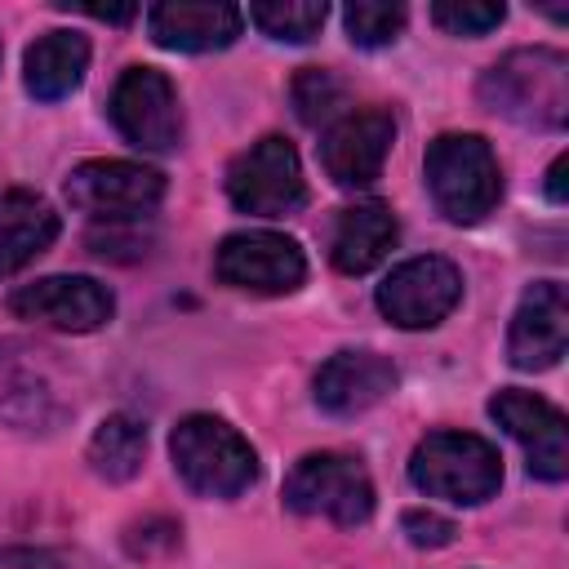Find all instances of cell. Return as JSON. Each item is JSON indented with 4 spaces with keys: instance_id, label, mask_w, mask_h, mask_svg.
Segmentation results:
<instances>
[{
    "instance_id": "obj_1",
    "label": "cell",
    "mask_w": 569,
    "mask_h": 569,
    "mask_svg": "<svg viewBox=\"0 0 569 569\" xmlns=\"http://www.w3.org/2000/svg\"><path fill=\"white\" fill-rule=\"evenodd\" d=\"M480 102L525 129H565L569 58L560 49H511L480 76Z\"/></svg>"
},
{
    "instance_id": "obj_2",
    "label": "cell",
    "mask_w": 569,
    "mask_h": 569,
    "mask_svg": "<svg viewBox=\"0 0 569 569\" xmlns=\"http://www.w3.org/2000/svg\"><path fill=\"white\" fill-rule=\"evenodd\" d=\"M173 471L187 489L204 498H236L258 480V453L253 445L213 413H191L169 436Z\"/></svg>"
},
{
    "instance_id": "obj_3",
    "label": "cell",
    "mask_w": 569,
    "mask_h": 569,
    "mask_svg": "<svg viewBox=\"0 0 569 569\" xmlns=\"http://www.w3.org/2000/svg\"><path fill=\"white\" fill-rule=\"evenodd\" d=\"M427 191L449 222H480L502 196V169L480 133H440L427 147Z\"/></svg>"
},
{
    "instance_id": "obj_4",
    "label": "cell",
    "mask_w": 569,
    "mask_h": 569,
    "mask_svg": "<svg viewBox=\"0 0 569 569\" xmlns=\"http://www.w3.org/2000/svg\"><path fill=\"white\" fill-rule=\"evenodd\" d=\"M409 480L427 498H449L462 507H476L498 493L502 485V458L485 436L471 431H431L418 440L409 458Z\"/></svg>"
},
{
    "instance_id": "obj_5",
    "label": "cell",
    "mask_w": 569,
    "mask_h": 569,
    "mask_svg": "<svg viewBox=\"0 0 569 569\" xmlns=\"http://www.w3.org/2000/svg\"><path fill=\"white\" fill-rule=\"evenodd\" d=\"M284 507L356 529L373 516V480L347 453H307L284 480Z\"/></svg>"
},
{
    "instance_id": "obj_6",
    "label": "cell",
    "mask_w": 569,
    "mask_h": 569,
    "mask_svg": "<svg viewBox=\"0 0 569 569\" xmlns=\"http://www.w3.org/2000/svg\"><path fill=\"white\" fill-rule=\"evenodd\" d=\"M227 196L240 213L253 218H284L307 204V182L298 151L284 138H258L249 151H240L227 169Z\"/></svg>"
},
{
    "instance_id": "obj_7",
    "label": "cell",
    "mask_w": 569,
    "mask_h": 569,
    "mask_svg": "<svg viewBox=\"0 0 569 569\" xmlns=\"http://www.w3.org/2000/svg\"><path fill=\"white\" fill-rule=\"evenodd\" d=\"M67 200L93 222L120 227L147 218L164 200V178L133 160H84L67 178Z\"/></svg>"
},
{
    "instance_id": "obj_8",
    "label": "cell",
    "mask_w": 569,
    "mask_h": 569,
    "mask_svg": "<svg viewBox=\"0 0 569 569\" xmlns=\"http://www.w3.org/2000/svg\"><path fill=\"white\" fill-rule=\"evenodd\" d=\"M111 124L142 151H169L182 138L178 89L156 67H129L111 89Z\"/></svg>"
},
{
    "instance_id": "obj_9",
    "label": "cell",
    "mask_w": 569,
    "mask_h": 569,
    "mask_svg": "<svg viewBox=\"0 0 569 569\" xmlns=\"http://www.w3.org/2000/svg\"><path fill=\"white\" fill-rule=\"evenodd\" d=\"M462 298V271L449 258H409L378 284V311L396 329H431Z\"/></svg>"
},
{
    "instance_id": "obj_10",
    "label": "cell",
    "mask_w": 569,
    "mask_h": 569,
    "mask_svg": "<svg viewBox=\"0 0 569 569\" xmlns=\"http://www.w3.org/2000/svg\"><path fill=\"white\" fill-rule=\"evenodd\" d=\"M213 271L231 289L249 293H293L307 280L302 249L280 231H236L218 244Z\"/></svg>"
},
{
    "instance_id": "obj_11",
    "label": "cell",
    "mask_w": 569,
    "mask_h": 569,
    "mask_svg": "<svg viewBox=\"0 0 569 569\" xmlns=\"http://www.w3.org/2000/svg\"><path fill=\"white\" fill-rule=\"evenodd\" d=\"M9 311L31 325H49L62 333H93L111 320L116 298L93 276H44L9 293Z\"/></svg>"
},
{
    "instance_id": "obj_12",
    "label": "cell",
    "mask_w": 569,
    "mask_h": 569,
    "mask_svg": "<svg viewBox=\"0 0 569 569\" xmlns=\"http://www.w3.org/2000/svg\"><path fill=\"white\" fill-rule=\"evenodd\" d=\"M489 413L525 449L529 471L538 480H565L569 476V427L551 400L511 387V391H498L489 400Z\"/></svg>"
},
{
    "instance_id": "obj_13",
    "label": "cell",
    "mask_w": 569,
    "mask_h": 569,
    "mask_svg": "<svg viewBox=\"0 0 569 569\" xmlns=\"http://www.w3.org/2000/svg\"><path fill=\"white\" fill-rule=\"evenodd\" d=\"M391 142H396V120L391 111L382 107H360V111H347L342 120H333L325 129V142H320V164L325 173L338 182V187H369L387 156H391Z\"/></svg>"
},
{
    "instance_id": "obj_14",
    "label": "cell",
    "mask_w": 569,
    "mask_h": 569,
    "mask_svg": "<svg viewBox=\"0 0 569 569\" xmlns=\"http://www.w3.org/2000/svg\"><path fill=\"white\" fill-rule=\"evenodd\" d=\"M569 347V298L560 280H538L525 289L516 316H511V333H507V356L516 369H551L560 365Z\"/></svg>"
},
{
    "instance_id": "obj_15",
    "label": "cell",
    "mask_w": 569,
    "mask_h": 569,
    "mask_svg": "<svg viewBox=\"0 0 569 569\" xmlns=\"http://www.w3.org/2000/svg\"><path fill=\"white\" fill-rule=\"evenodd\" d=\"M244 27V9L236 4H213V0H164L151 4L147 13V31L160 49H178V53H209V49H227Z\"/></svg>"
},
{
    "instance_id": "obj_16",
    "label": "cell",
    "mask_w": 569,
    "mask_h": 569,
    "mask_svg": "<svg viewBox=\"0 0 569 569\" xmlns=\"http://www.w3.org/2000/svg\"><path fill=\"white\" fill-rule=\"evenodd\" d=\"M396 387V365L378 351H338L316 373V405L333 418H356L373 409Z\"/></svg>"
},
{
    "instance_id": "obj_17",
    "label": "cell",
    "mask_w": 569,
    "mask_h": 569,
    "mask_svg": "<svg viewBox=\"0 0 569 569\" xmlns=\"http://www.w3.org/2000/svg\"><path fill=\"white\" fill-rule=\"evenodd\" d=\"M396 236H400V227H396L391 209L378 200H365V204H351L338 213L333 236H329V258L342 276H365L396 249Z\"/></svg>"
},
{
    "instance_id": "obj_18",
    "label": "cell",
    "mask_w": 569,
    "mask_h": 569,
    "mask_svg": "<svg viewBox=\"0 0 569 569\" xmlns=\"http://www.w3.org/2000/svg\"><path fill=\"white\" fill-rule=\"evenodd\" d=\"M58 240V213L36 191H0V276L22 271Z\"/></svg>"
},
{
    "instance_id": "obj_19",
    "label": "cell",
    "mask_w": 569,
    "mask_h": 569,
    "mask_svg": "<svg viewBox=\"0 0 569 569\" xmlns=\"http://www.w3.org/2000/svg\"><path fill=\"white\" fill-rule=\"evenodd\" d=\"M89 71V40L80 31H44L22 62V80L40 102L67 98Z\"/></svg>"
},
{
    "instance_id": "obj_20",
    "label": "cell",
    "mask_w": 569,
    "mask_h": 569,
    "mask_svg": "<svg viewBox=\"0 0 569 569\" xmlns=\"http://www.w3.org/2000/svg\"><path fill=\"white\" fill-rule=\"evenodd\" d=\"M142 453H147V427L129 413L102 418L93 440H89V467L111 485L133 480L142 471Z\"/></svg>"
},
{
    "instance_id": "obj_21",
    "label": "cell",
    "mask_w": 569,
    "mask_h": 569,
    "mask_svg": "<svg viewBox=\"0 0 569 569\" xmlns=\"http://www.w3.org/2000/svg\"><path fill=\"white\" fill-rule=\"evenodd\" d=\"M329 9L325 0H258L249 4V22L271 36V40H289V44H307L320 36Z\"/></svg>"
},
{
    "instance_id": "obj_22",
    "label": "cell",
    "mask_w": 569,
    "mask_h": 569,
    "mask_svg": "<svg viewBox=\"0 0 569 569\" xmlns=\"http://www.w3.org/2000/svg\"><path fill=\"white\" fill-rule=\"evenodd\" d=\"M289 98H293L298 120L311 124V129L333 124V120L347 116V84H342L333 71H325V67H302V71L293 76Z\"/></svg>"
},
{
    "instance_id": "obj_23",
    "label": "cell",
    "mask_w": 569,
    "mask_h": 569,
    "mask_svg": "<svg viewBox=\"0 0 569 569\" xmlns=\"http://www.w3.org/2000/svg\"><path fill=\"white\" fill-rule=\"evenodd\" d=\"M347 36L360 49H382L405 31V4H387V0H356L342 9Z\"/></svg>"
},
{
    "instance_id": "obj_24",
    "label": "cell",
    "mask_w": 569,
    "mask_h": 569,
    "mask_svg": "<svg viewBox=\"0 0 569 569\" xmlns=\"http://www.w3.org/2000/svg\"><path fill=\"white\" fill-rule=\"evenodd\" d=\"M502 18L507 9L493 0H436L431 4V22L449 36H489Z\"/></svg>"
},
{
    "instance_id": "obj_25",
    "label": "cell",
    "mask_w": 569,
    "mask_h": 569,
    "mask_svg": "<svg viewBox=\"0 0 569 569\" xmlns=\"http://www.w3.org/2000/svg\"><path fill=\"white\" fill-rule=\"evenodd\" d=\"M0 569H102V565L67 547H0Z\"/></svg>"
},
{
    "instance_id": "obj_26",
    "label": "cell",
    "mask_w": 569,
    "mask_h": 569,
    "mask_svg": "<svg viewBox=\"0 0 569 569\" xmlns=\"http://www.w3.org/2000/svg\"><path fill=\"white\" fill-rule=\"evenodd\" d=\"M400 529H405V538H409L413 547H449L453 533H458L453 520H445V516H436V511H405Z\"/></svg>"
},
{
    "instance_id": "obj_27",
    "label": "cell",
    "mask_w": 569,
    "mask_h": 569,
    "mask_svg": "<svg viewBox=\"0 0 569 569\" xmlns=\"http://www.w3.org/2000/svg\"><path fill=\"white\" fill-rule=\"evenodd\" d=\"M76 9L89 13V18H98V22H129V18H138L133 4H76Z\"/></svg>"
},
{
    "instance_id": "obj_28",
    "label": "cell",
    "mask_w": 569,
    "mask_h": 569,
    "mask_svg": "<svg viewBox=\"0 0 569 569\" xmlns=\"http://www.w3.org/2000/svg\"><path fill=\"white\" fill-rule=\"evenodd\" d=\"M565 173H569V156H556V164L547 169V196H551V204H565V200H569Z\"/></svg>"
}]
</instances>
